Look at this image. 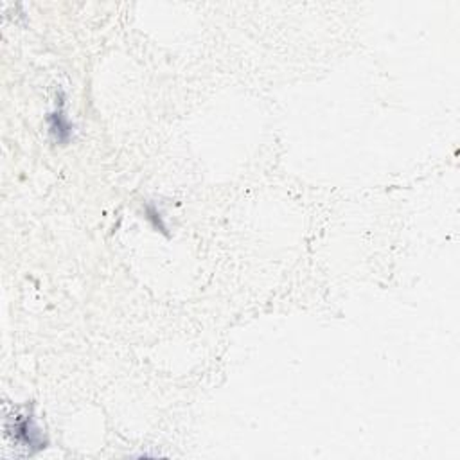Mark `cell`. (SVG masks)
<instances>
[{
  "instance_id": "6da1fadb",
  "label": "cell",
  "mask_w": 460,
  "mask_h": 460,
  "mask_svg": "<svg viewBox=\"0 0 460 460\" xmlns=\"http://www.w3.org/2000/svg\"><path fill=\"white\" fill-rule=\"evenodd\" d=\"M15 439L18 440V442H22V445L25 446V448L29 449V453H35L38 452V449H44L45 448V442L44 439H42L40 435V430L35 426V423H32V417H22V419H16L15 423Z\"/></svg>"
},
{
  "instance_id": "7a4b0ae2",
  "label": "cell",
  "mask_w": 460,
  "mask_h": 460,
  "mask_svg": "<svg viewBox=\"0 0 460 460\" xmlns=\"http://www.w3.org/2000/svg\"><path fill=\"white\" fill-rule=\"evenodd\" d=\"M49 128H51L52 137L56 139L60 144H67L70 137H73V125L68 123L67 116L63 112V104H60V108L49 116Z\"/></svg>"
},
{
  "instance_id": "3957f363",
  "label": "cell",
  "mask_w": 460,
  "mask_h": 460,
  "mask_svg": "<svg viewBox=\"0 0 460 460\" xmlns=\"http://www.w3.org/2000/svg\"><path fill=\"white\" fill-rule=\"evenodd\" d=\"M146 218L151 221V225H153V228H155V230H158V232H162V234H168V232H166L164 221H162V214L156 211L155 207H151V205H148V207H146Z\"/></svg>"
}]
</instances>
